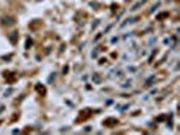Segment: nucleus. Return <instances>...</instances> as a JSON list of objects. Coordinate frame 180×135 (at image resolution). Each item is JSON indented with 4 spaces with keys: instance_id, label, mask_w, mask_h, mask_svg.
Instances as JSON below:
<instances>
[{
    "instance_id": "obj_1",
    "label": "nucleus",
    "mask_w": 180,
    "mask_h": 135,
    "mask_svg": "<svg viewBox=\"0 0 180 135\" xmlns=\"http://www.w3.org/2000/svg\"><path fill=\"white\" fill-rule=\"evenodd\" d=\"M10 41H11V43H16V41H18V31H12V32H10Z\"/></svg>"
},
{
    "instance_id": "obj_2",
    "label": "nucleus",
    "mask_w": 180,
    "mask_h": 135,
    "mask_svg": "<svg viewBox=\"0 0 180 135\" xmlns=\"http://www.w3.org/2000/svg\"><path fill=\"white\" fill-rule=\"evenodd\" d=\"M92 81L95 82V84H100L102 82V77H100L99 73H94L92 75Z\"/></svg>"
}]
</instances>
